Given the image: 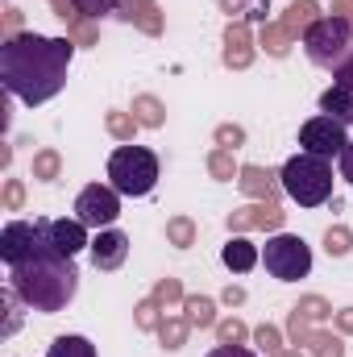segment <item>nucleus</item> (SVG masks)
<instances>
[{
	"label": "nucleus",
	"instance_id": "nucleus-1",
	"mask_svg": "<svg viewBox=\"0 0 353 357\" xmlns=\"http://www.w3.org/2000/svg\"><path fill=\"white\" fill-rule=\"evenodd\" d=\"M75 42L71 38H46V33H17L0 42V84L8 96L33 104L54 100L67 88V67H71Z\"/></svg>",
	"mask_w": 353,
	"mask_h": 357
},
{
	"label": "nucleus",
	"instance_id": "nucleus-2",
	"mask_svg": "<svg viewBox=\"0 0 353 357\" xmlns=\"http://www.w3.org/2000/svg\"><path fill=\"white\" fill-rule=\"evenodd\" d=\"M8 287L33 307V312H63L75 291H80V270H75V258L59 254L46 233H42V220H38V245L8 266Z\"/></svg>",
	"mask_w": 353,
	"mask_h": 357
},
{
	"label": "nucleus",
	"instance_id": "nucleus-3",
	"mask_svg": "<svg viewBox=\"0 0 353 357\" xmlns=\"http://www.w3.org/2000/svg\"><path fill=\"white\" fill-rule=\"evenodd\" d=\"M278 178H283V191L299 208H320L333 195V167H329V158L308 154V150H299L295 158H287V167L278 171Z\"/></svg>",
	"mask_w": 353,
	"mask_h": 357
},
{
	"label": "nucleus",
	"instance_id": "nucleus-4",
	"mask_svg": "<svg viewBox=\"0 0 353 357\" xmlns=\"http://www.w3.org/2000/svg\"><path fill=\"white\" fill-rule=\"evenodd\" d=\"M108 178H112L108 187H117L121 195H150L154 183H158V154L146 150V146L125 142L108 158Z\"/></svg>",
	"mask_w": 353,
	"mask_h": 357
},
{
	"label": "nucleus",
	"instance_id": "nucleus-5",
	"mask_svg": "<svg viewBox=\"0 0 353 357\" xmlns=\"http://www.w3.org/2000/svg\"><path fill=\"white\" fill-rule=\"evenodd\" d=\"M299 42H303V54H308L316 67L337 71V67L353 54V25L345 17H320Z\"/></svg>",
	"mask_w": 353,
	"mask_h": 357
},
{
	"label": "nucleus",
	"instance_id": "nucleus-6",
	"mask_svg": "<svg viewBox=\"0 0 353 357\" xmlns=\"http://www.w3.org/2000/svg\"><path fill=\"white\" fill-rule=\"evenodd\" d=\"M266 274L278 278V282H299L312 274V250L303 237H291V233H274L262 250Z\"/></svg>",
	"mask_w": 353,
	"mask_h": 357
},
{
	"label": "nucleus",
	"instance_id": "nucleus-7",
	"mask_svg": "<svg viewBox=\"0 0 353 357\" xmlns=\"http://www.w3.org/2000/svg\"><path fill=\"white\" fill-rule=\"evenodd\" d=\"M121 216V191L117 187H104V183H91L80 191L75 199V220H84L88 229H112V220Z\"/></svg>",
	"mask_w": 353,
	"mask_h": 357
},
{
	"label": "nucleus",
	"instance_id": "nucleus-8",
	"mask_svg": "<svg viewBox=\"0 0 353 357\" xmlns=\"http://www.w3.org/2000/svg\"><path fill=\"white\" fill-rule=\"evenodd\" d=\"M299 146H303L308 154H320V158H341V150L350 146L345 121H337V116H329V112L303 121V125H299Z\"/></svg>",
	"mask_w": 353,
	"mask_h": 357
},
{
	"label": "nucleus",
	"instance_id": "nucleus-9",
	"mask_svg": "<svg viewBox=\"0 0 353 357\" xmlns=\"http://www.w3.org/2000/svg\"><path fill=\"white\" fill-rule=\"evenodd\" d=\"M283 220H287V212L278 208V204H246V208H233L229 212V233H254V229H283Z\"/></svg>",
	"mask_w": 353,
	"mask_h": 357
},
{
	"label": "nucleus",
	"instance_id": "nucleus-10",
	"mask_svg": "<svg viewBox=\"0 0 353 357\" xmlns=\"http://www.w3.org/2000/svg\"><path fill=\"white\" fill-rule=\"evenodd\" d=\"M250 63H254V33H250V21L237 17L225 29V67L229 71H246Z\"/></svg>",
	"mask_w": 353,
	"mask_h": 357
},
{
	"label": "nucleus",
	"instance_id": "nucleus-11",
	"mask_svg": "<svg viewBox=\"0 0 353 357\" xmlns=\"http://www.w3.org/2000/svg\"><path fill=\"white\" fill-rule=\"evenodd\" d=\"M42 233H46V241H50L59 254H67V258H75L84 245H91L84 220H42Z\"/></svg>",
	"mask_w": 353,
	"mask_h": 357
},
{
	"label": "nucleus",
	"instance_id": "nucleus-12",
	"mask_svg": "<svg viewBox=\"0 0 353 357\" xmlns=\"http://www.w3.org/2000/svg\"><path fill=\"white\" fill-rule=\"evenodd\" d=\"M38 245V220L29 225V220H8L4 225V233H0V258L13 266V262H21L29 250Z\"/></svg>",
	"mask_w": 353,
	"mask_h": 357
},
{
	"label": "nucleus",
	"instance_id": "nucleus-13",
	"mask_svg": "<svg viewBox=\"0 0 353 357\" xmlns=\"http://www.w3.org/2000/svg\"><path fill=\"white\" fill-rule=\"evenodd\" d=\"M129 258V237L121 229H100L96 241H91V262L96 270H117Z\"/></svg>",
	"mask_w": 353,
	"mask_h": 357
},
{
	"label": "nucleus",
	"instance_id": "nucleus-14",
	"mask_svg": "<svg viewBox=\"0 0 353 357\" xmlns=\"http://www.w3.org/2000/svg\"><path fill=\"white\" fill-rule=\"evenodd\" d=\"M117 17L129 21V25H137V29L150 33V38L163 33V8H158V0H121Z\"/></svg>",
	"mask_w": 353,
	"mask_h": 357
},
{
	"label": "nucleus",
	"instance_id": "nucleus-15",
	"mask_svg": "<svg viewBox=\"0 0 353 357\" xmlns=\"http://www.w3.org/2000/svg\"><path fill=\"white\" fill-rule=\"evenodd\" d=\"M237 187H241L246 195H254V199H266V204H278L283 178L274 175V171H266V167H241V175H237Z\"/></svg>",
	"mask_w": 353,
	"mask_h": 357
},
{
	"label": "nucleus",
	"instance_id": "nucleus-16",
	"mask_svg": "<svg viewBox=\"0 0 353 357\" xmlns=\"http://www.w3.org/2000/svg\"><path fill=\"white\" fill-rule=\"evenodd\" d=\"M258 258H262V254H258V245H254V241H246L241 233H233V237H229V245L220 250V262L233 270V274L254 270V266H258Z\"/></svg>",
	"mask_w": 353,
	"mask_h": 357
},
{
	"label": "nucleus",
	"instance_id": "nucleus-17",
	"mask_svg": "<svg viewBox=\"0 0 353 357\" xmlns=\"http://www.w3.org/2000/svg\"><path fill=\"white\" fill-rule=\"evenodd\" d=\"M316 21H320V4H316V0H295V4L283 13V21H278V25H283L291 38H303Z\"/></svg>",
	"mask_w": 353,
	"mask_h": 357
},
{
	"label": "nucleus",
	"instance_id": "nucleus-18",
	"mask_svg": "<svg viewBox=\"0 0 353 357\" xmlns=\"http://www.w3.org/2000/svg\"><path fill=\"white\" fill-rule=\"evenodd\" d=\"M133 116H137V125H142V129H163L167 108H163V100H158V96H133Z\"/></svg>",
	"mask_w": 353,
	"mask_h": 357
},
{
	"label": "nucleus",
	"instance_id": "nucleus-19",
	"mask_svg": "<svg viewBox=\"0 0 353 357\" xmlns=\"http://www.w3.org/2000/svg\"><path fill=\"white\" fill-rule=\"evenodd\" d=\"M183 316L191 320V328H212L216 324V303L208 295H187L183 299Z\"/></svg>",
	"mask_w": 353,
	"mask_h": 357
},
{
	"label": "nucleus",
	"instance_id": "nucleus-20",
	"mask_svg": "<svg viewBox=\"0 0 353 357\" xmlns=\"http://www.w3.org/2000/svg\"><path fill=\"white\" fill-rule=\"evenodd\" d=\"M320 108L329 112V116H337V121H345V125H353V91L350 88H333L320 96Z\"/></svg>",
	"mask_w": 353,
	"mask_h": 357
},
{
	"label": "nucleus",
	"instance_id": "nucleus-21",
	"mask_svg": "<svg viewBox=\"0 0 353 357\" xmlns=\"http://www.w3.org/2000/svg\"><path fill=\"white\" fill-rule=\"evenodd\" d=\"M291 42H295V38H291V33H287V29H283L278 21H266L262 33H258V46H262L270 59H283V54L291 50Z\"/></svg>",
	"mask_w": 353,
	"mask_h": 357
},
{
	"label": "nucleus",
	"instance_id": "nucleus-22",
	"mask_svg": "<svg viewBox=\"0 0 353 357\" xmlns=\"http://www.w3.org/2000/svg\"><path fill=\"white\" fill-rule=\"evenodd\" d=\"M0 303H4V328H0V337L8 341V337L21 328V307H29V303H25L13 287H4V291H0Z\"/></svg>",
	"mask_w": 353,
	"mask_h": 357
},
{
	"label": "nucleus",
	"instance_id": "nucleus-23",
	"mask_svg": "<svg viewBox=\"0 0 353 357\" xmlns=\"http://www.w3.org/2000/svg\"><path fill=\"white\" fill-rule=\"evenodd\" d=\"M187 333H191V320H187V316H163V324H158L163 349H183Z\"/></svg>",
	"mask_w": 353,
	"mask_h": 357
},
{
	"label": "nucleus",
	"instance_id": "nucleus-24",
	"mask_svg": "<svg viewBox=\"0 0 353 357\" xmlns=\"http://www.w3.org/2000/svg\"><path fill=\"white\" fill-rule=\"evenodd\" d=\"M46 357H96V345L88 337H54Z\"/></svg>",
	"mask_w": 353,
	"mask_h": 357
},
{
	"label": "nucleus",
	"instance_id": "nucleus-25",
	"mask_svg": "<svg viewBox=\"0 0 353 357\" xmlns=\"http://www.w3.org/2000/svg\"><path fill=\"white\" fill-rule=\"evenodd\" d=\"M208 175L220 178V183H233V178L241 175V167L233 162V150H212L208 154Z\"/></svg>",
	"mask_w": 353,
	"mask_h": 357
},
{
	"label": "nucleus",
	"instance_id": "nucleus-26",
	"mask_svg": "<svg viewBox=\"0 0 353 357\" xmlns=\"http://www.w3.org/2000/svg\"><path fill=\"white\" fill-rule=\"evenodd\" d=\"M167 241L179 245V250L195 245V220H191V216H171V220H167Z\"/></svg>",
	"mask_w": 353,
	"mask_h": 357
},
{
	"label": "nucleus",
	"instance_id": "nucleus-27",
	"mask_svg": "<svg viewBox=\"0 0 353 357\" xmlns=\"http://www.w3.org/2000/svg\"><path fill=\"white\" fill-rule=\"evenodd\" d=\"M104 129H108L117 142H133V133H137V116H133V112H108V116H104Z\"/></svg>",
	"mask_w": 353,
	"mask_h": 357
},
{
	"label": "nucleus",
	"instance_id": "nucleus-28",
	"mask_svg": "<svg viewBox=\"0 0 353 357\" xmlns=\"http://www.w3.org/2000/svg\"><path fill=\"white\" fill-rule=\"evenodd\" d=\"M154 299H158V307H163L167 316H171L175 307H183V287H179V278H158Z\"/></svg>",
	"mask_w": 353,
	"mask_h": 357
},
{
	"label": "nucleus",
	"instance_id": "nucleus-29",
	"mask_svg": "<svg viewBox=\"0 0 353 357\" xmlns=\"http://www.w3.org/2000/svg\"><path fill=\"white\" fill-rule=\"evenodd\" d=\"M308 345H312V354L316 357H345V341L333 337V333H320V328H312Z\"/></svg>",
	"mask_w": 353,
	"mask_h": 357
},
{
	"label": "nucleus",
	"instance_id": "nucleus-30",
	"mask_svg": "<svg viewBox=\"0 0 353 357\" xmlns=\"http://www.w3.org/2000/svg\"><path fill=\"white\" fill-rule=\"evenodd\" d=\"M63 171V158H59V150H38L33 154V178H46V183H54Z\"/></svg>",
	"mask_w": 353,
	"mask_h": 357
},
{
	"label": "nucleus",
	"instance_id": "nucleus-31",
	"mask_svg": "<svg viewBox=\"0 0 353 357\" xmlns=\"http://www.w3.org/2000/svg\"><path fill=\"white\" fill-rule=\"evenodd\" d=\"M324 250H329L333 258H345V254L353 250V233L345 229V225H333V229L324 233Z\"/></svg>",
	"mask_w": 353,
	"mask_h": 357
},
{
	"label": "nucleus",
	"instance_id": "nucleus-32",
	"mask_svg": "<svg viewBox=\"0 0 353 357\" xmlns=\"http://www.w3.org/2000/svg\"><path fill=\"white\" fill-rule=\"evenodd\" d=\"M295 312H299L308 324H316V320H329V316H333V307H329L320 295H303V299L295 303Z\"/></svg>",
	"mask_w": 353,
	"mask_h": 357
},
{
	"label": "nucleus",
	"instance_id": "nucleus-33",
	"mask_svg": "<svg viewBox=\"0 0 353 357\" xmlns=\"http://www.w3.org/2000/svg\"><path fill=\"white\" fill-rule=\"evenodd\" d=\"M133 312H137L133 320H137V328H142V333H150V328H158V324H163V307H158V299H154V295H150V299H142Z\"/></svg>",
	"mask_w": 353,
	"mask_h": 357
},
{
	"label": "nucleus",
	"instance_id": "nucleus-34",
	"mask_svg": "<svg viewBox=\"0 0 353 357\" xmlns=\"http://www.w3.org/2000/svg\"><path fill=\"white\" fill-rule=\"evenodd\" d=\"M246 337H250V328H246V324H241L237 316H233V320H220V324H216V341H220V345H241Z\"/></svg>",
	"mask_w": 353,
	"mask_h": 357
},
{
	"label": "nucleus",
	"instance_id": "nucleus-35",
	"mask_svg": "<svg viewBox=\"0 0 353 357\" xmlns=\"http://www.w3.org/2000/svg\"><path fill=\"white\" fill-rule=\"evenodd\" d=\"M75 8H80V17L96 21V17H108V13H117V8H121V0H75Z\"/></svg>",
	"mask_w": 353,
	"mask_h": 357
},
{
	"label": "nucleus",
	"instance_id": "nucleus-36",
	"mask_svg": "<svg viewBox=\"0 0 353 357\" xmlns=\"http://www.w3.org/2000/svg\"><path fill=\"white\" fill-rule=\"evenodd\" d=\"M67 38H71L75 46H96V42H100V33H96V25H91L88 17H80L75 25H67Z\"/></svg>",
	"mask_w": 353,
	"mask_h": 357
},
{
	"label": "nucleus",
	"instance_id": "nucleus-37",
	"mask_svg": "<svg viewBox=\"0 0 353 357\" xmlns=\"http://www.w3.org/2000/svg\"><path fill=\"white\" fill-rule=\"evenodd\" d=\"M254 341H258V349H262V354H270V357L283 349V333H278L274 324H262V328H254Z\"/></svg>",
	"mask_w": 353,
	"mask_h": 357
},
{
	"label": "nucleus",
	"instance_id": "nucleus-38",
	"mask_svg": "<svg viewBox=\"0 0 353 357\" xmlns=\"http://www.w3.org/2000/svg\"><path fill=\"white\" fill-rule=\"evenodd\" d=\"M246 146V129L241 125H220L216 129V150H237Z\"/></svg>",
	"mask_w": 353,
	"mask_h": 357
},
{
	"label": "nucleus",
	"instance_id": "nucleus-39",
	"mask_svg": "<svg viewBox=\"0 0 353 357\" xmlns=\"http://www.w3.org/2000/svg\"><path fill=\"white\" fill-rule=\"evenodd\" d=\"M21 204H25V187H21V178H8L4 183V212H21Z\"/></svg>",
	"mask_w": 353,
	"mask_h": 357
},
{
	"label": "nucleus",
	"instance_id": "nucleus-40",
	"mask_svg": "<svg viewBox=\"0 0 353 357\" xmlns=\"http://www.w3.org/2000/svg\"><path fill=\"white\" fill-rule=\"evenodd\" d=\"M50 8H54V17H59L63 25H75V21H80V8H75V0H50Z\"/></svg>",
	"mask_w": 353,
	"mask_h": 357
},
{
	"label": "nucleus",
	"instance_id": "nucleus-41",
	"mask_svg": "<svg viewBox=\"0 0 353 357\" xmlns=\"http://www.w3.org/2000/svg\"><path fill=\"white\" fill-rule=\"evenodd\" d=\"M17 33H21V8H17V4H8V8H4V42H8V38H17Z\"/></svg>",
	"mask_w": 353,
	"mask_h": 357
},
{
	"label": "nucleus",
	"instance_id": "nucleus-42",
	"mask_svg": "<svg viewBox=\"0 0 353 357\" xmlns=\"http://www.w3.org/2000/svg\"><path fill=\"white\" fill-rule=\"evenodd\" d=\"M216 4H220V13H229V21L250 17V0H216Z\"/></svg>",
	"mask_w": 353,
	"mask_h": 357
},
{
	"label": "nucleus",
	"instance_id": "nucleus-43",
	"mask_svg": "<svg viewBox=\"0 0 353 357\" xmlns=\"http://www.w3.org/2000/svg\"><path fill=\"white\" fill-rule=\"evenodd\" d=\"M333 75H337V88H350L353 91V54L341 63V67H337V71H333Z\"/></svg>",
	"mask_w": 353,
	"mask_h": 357
},
{
	"label": "nucleus",
	"instance_id": "nucleus-44",
	"mask_svg": "<svg viewBox=\"0 0 353 357\" xmlns=\"http://www.w3.org/2000/svg\"><path fill=\"white\" fill-rule=\"evenodd\" d=\"M208 357H254V354H250L246 345H216Z\"/></svg>",
	"mask_w": 353,
	"mask_h": 357
},
{
	"label": "nucleus",
	"instance_id": "nucleus-45",
	"mask_svg": "<svg viewBox=\"0 0 353 357\" xmlns=\"http://www.w3.org/2000/svg\"><path fill=\"white\" fill-rule=\"evenodd\" d=\"M341 178H345V183H353V142L341 150Z\"/></svg>",
	"mask_w": 353,
	"mask_h": 357
},
{
	"label": "nucleus",
	"instance_id": "nucleus-46",
	"mask_svg": "<svg viewBox=\"0 0 353 357\" xmlns=\"http://www.w3.org/2000/svg\"><path fill=\"white\" fill-rule=\"evenodd\" d=\"M225 303H229V307L246 303V291H241V287H225Z\"/></svg>",
	"mask_w": 353,
	"mask_h": 357
},
{
	"label": "nucleus",
	"instance_id": "nucleus-47",
	"mask_svg": "<svg viewBox=\"0 0 353 357\" xmlns=\"http://www.w3.org/2000/svg\"><path fill=\"white\" fill-rule=\"evenodd\" d=\"M333 17H345L353 25V0H337V4H333Z\"/></svg>",
	"mask_w": 353,
	"mask_h": 357
},
{
	"label": "nucleus",
	"instance_id": "nucleus-48",
	"mask_svg": "<svg viewBox=\"0 0 353 357\" xmlns=\"http://www.w3.org/2000/svg\"><path fill=\"white\" fill-rule=\"evenodd\" d=\"M337 328H341V333H353V307L337 312Z\"/></svg>",
	"mask_w": 353,
	"mask_h": 357
},
{
	"label": "nucleus",
	"instance_id": "nucleus-49",
	"mask_svg": "<svg viewBox=\"0 0 353 357\" xmlns=\"http://www.w3.org/2000/svg\"><path fill=\"white\" fill-rule=\"evenodd\" d=\"M274 357H303V354H299V349H278Z\"/></svg>",
	"mask_w": 353,
	"mask_h": 357
}]
</instances>
